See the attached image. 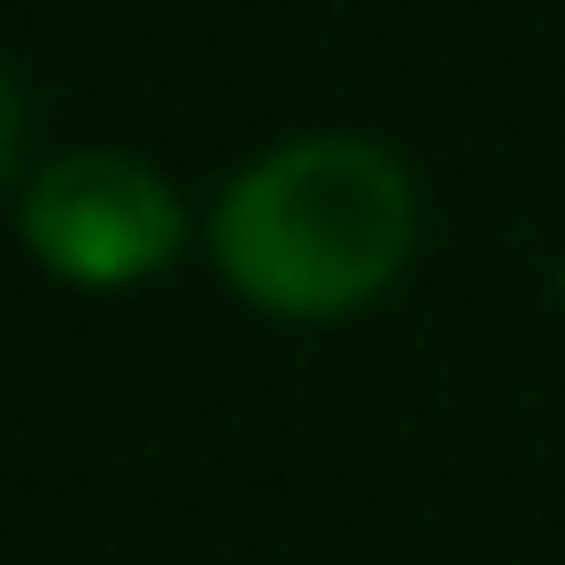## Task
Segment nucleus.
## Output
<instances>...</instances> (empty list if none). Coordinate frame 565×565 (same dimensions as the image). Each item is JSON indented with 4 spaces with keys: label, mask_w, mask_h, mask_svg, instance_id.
I'll return each instance as SVG.
<instances>
[{
    "label": "nucleus",
    "mask_w": 565,
    "mask_h": 565,
    "mask_svg": "<svg viewBox=\"0 0 565 565\" xmlns=\"http://www.w3.org/2000/svg\"><path fill=\"white\" fill-rule=\"evenodd\" d=\"M418 248V186L364 132H302L264 148L210 210L225 287L264 318H349L380 302Z\"/></svg>",
    "instance_id": "1"
},
{
    "label": "nucleus",
    "mask_w": 565,
    "mask_h": 565,
    "mask_svg": "<svg viewBox=\"0 0 565 565\" xmlns=\"http://www.w3.org/2000/svg\"><path fill=\"white\" fill-rule=\"evenodd\" d=\"M24 248L71 287H140L186 241V202L171 179L117 148H71L24 179Z\"/></svg>",
    "instance_id": "2"
},
{
    "label": "nucleus",
    "mask_w": 565,
    "mask_h": 565,
    "mask_svg": "<svg viewBox=\"0 0 565 565\" xmlns=\"http://www.w3.org/2000/svg\"><path fill=\"white\" fill-rule=\"evenodd\" d=\"M24 148H32V102H24V86H17L9 71H0V194L17 186Z\"/></svg>",
    "instance_id": "3"
}]
</instances>
